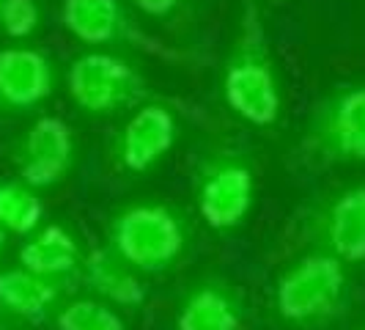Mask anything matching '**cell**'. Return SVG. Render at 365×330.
<instances>
[{
	"mask_svg": "<svg viewBox=\"0 0 365 330\" xmlns=\"http://www.w3.org/2000/svg\"><path fill=\"white\" fill-rule=\"evenodd\" d=\"M220 94L225 108L247 127L274 129L283 121V83L261 0L239 3L237 31L220 72Z\"/></svg>",
	"mask_w": 365,
	"mask_h": 330,
	"instance_id": "cell-1",
	"label": "cell"
},
{
	"mask_svg": "<svg viewBox=\"0 0 365 330\" xmlns=\"http://www.w3.org/2000/svg\"><path fill=\"white\" fill-rule=\"evenodd\" d=\"M61 22L77 41L108 53H138L182 69H201L209 61L201 50L179 47L148 34L127 0H63Z\"/></svg>",
	"mask_w": 365,
	"mask_h": 330,
	"instance_id": "cell-2",
	"label": "cell"
},
{
	"mask_svg": "<svg viewBox=\"0 0 365 330\" xmlns=\"http://www.w3.org/2000/svg\"><path fill=\"white\" fill-rule=\"evenodd\" d=\"M192 231L173 204L132 201L108 223V248L140 275L168 273L190 254Z\"/></svg>",
	"mask_w": 365,
	"mask_h": 330,
	"instance_id": "cell-3",
	"label": "cell"
},
{
	"mask_svg": "<svg viewBox=\"0 0 365 330\" xmlns=\"http://www.w3.org/2000/svg\"><path fill=\"white\" fill-rule=\"evenodd\" d=\"M294 163L305 171L365 165V83H344L313 105L297 135Z\"/></svg>",
	"mask_w": 365,
	"mask_h": 330,
	"instance_id": "cell-4",
	"label": "cell"
},
{
	"mask_svg": "<svg viewBox=\"0 0 365 330\" xmlns=\"http://www.w3.org/2000/svg\"><path fill=\"white\" fill-rule=\"evenodd\" d=\"M349 264L322 251H308L277 275L272 286L274 316L297 330H316L329 325L346 309L351 281Z\"/></svg>",
	"mask_w": 365,
	"mask_h": 330,
	"instance_id": "cell-5",
	"label": "cell"
},
{
	"mask_svg": "<svg viewBox=\"0 0 365 330\" xmlns=\"http://www.w3.org/2000/svg\"><path fill=\"white\" fill-rule=\"evenodd\" d=\"M192 193L203 223L215 234H234L247 223L258 201V174L253 160L239 149H212L198 160Z\"/></svg>",
	"mask_w": 365,
	"mask_h": 330,
	"instance_id": "cell-6",
	"label": "cell"
},
{
	"mask_svg": "<svg viewBox=\"0 0 365 330\" xmlns=\"http://www.w3.org/2000/svg\"><path fill=\"white\" fill-rule=\"evenodd\" d=\"M66 89L74 108L88 116L129 113L146 102L165 99L129 58L108 50L77 55L66 72Z\"/></svg>",
	"mask_w": 365,
	"mask_h": 330,
	"instance_id": "cell-7",
	"label": "cell"
},
{
	"mask_svg": "<svg viewBox=\"0 0 365 330\" xmlns=\"http://www.w3.org/2000/svg\"><path fill=\"white\" fill-rule=\"evenodd\" d=\"M286 242L322 251L344 264L365 261V182L349 184L308 204L289 226Z\"/></svg>",
	"mask_w": 365,
	"mask_h": 330,
	"instance_id": "cell-8",
	"label": "cell"
},
{
	"mask_svg": "<svg viewBox=\"0 0 365 330\" xmlns=\"http://www.w3.org/2000/svg\"><path fill=\"white\" fill-rule=\"evenodd\" d=\"M182 116H201V110L176 96L154 99L129 110L110 144L113 165L129 176L151 174L179 144Z\"/></svg>",
	"mask_w": 365,
	"mask_h": 330,
	"instance_id": "cell-9",
	"label": "cell"
},
{
	"mask_svg": "<svg viewBox=\"0 0 365 330\" xmlns=\"http://www.w3.org/2000/svg\"><path fill=\"white\" fill-rule=\"evenodd\" d=\"M77 141L72 127L58 116H41L22 132L14 149L19 182L34 190H50L61 184L74 168Z\"/></svg>",
	"mask_w": 365,
	"mask_h": 330,
	"instance_id": "cell-10",
	"label": "cell"
},
{
	"mask_svg": "<svg viewBox=\"0 0 365 330\" xmlns=\"http://www.w3.org/2000/svg\"><path fill=\"white\" fill-rule=\"evenodd\" d=\"M55 66L38 47H0V113L38 108L55 91Z\"/></svg>",
	"mask_w": 365,
	"mask_h": 330,
	"instance_id": "cell-11",
	"label": "cell"
},
{
	"mask_svg": "<svg viewBox=\"0 0 365 330\" xmlns=\"http://www.w3.org/2000/svg\"><path fill=\"white\" fill-rule=\"evenodd\" d=\"M80 273L93 297L115 311H140L146 306L148 286L143 275L121 261L108 245H93L83 251Z\"/></svg>",
	"mask_w": 365,
	"mask_h": 330,
	"instance_id": "cell-12",
	"label": "cell"
},
{
	"mask_svg": "<svg viewBox=\"0 0 365 330\" xmlns=\"http://www.w3.org/2000/svg\"><path fill=\"white\" fill-rule=\"evenodd\" d=\"M245 319V300L222 278H206L184 292L176 309V330H239Z\"/></svg>",
	"mask_w": 365,
	"mask_h": 330,
	"instance_id": "cell-13",
	"label": "cell"
},
{
	"mask_svg": "<svg viewBox=\"0 0 365 330\" xmlns=\"http://www.w3.org/2000/svg\"><path fill=\"white\" fill-rule=\"evenodd\" d=\"M83 248L72 231L61 223L38 226L19 248V267L53 281H63L80 270Z\"/></svg>",
	"mask_w": 365,
	"mask_h": 330,
	"instance_id": "cell-14",
	"label": "cell"
},
{
	"mask_svg": "<svg viewBox=\"0 0 365 330\" xmlns=\"http://www.w3.org/2000/svg\"><path fill=\"white\" fill-rule=\"evenodd\" d=\"M63 297V284L36 275L25 267H11L0 273V311L22 319H41L58 311Z\"/></svg>",
	"mask_w": 365,
	"mask_h": 330,
	"instance_id": "cell-15",
	"label": "cell"
},
{
	"mask_svg": "<svg viewBox=\"0 0 365 330\" xmlns=\"http://www.w3.org/2000/svg\"><path fill=\"white\" fill-rule=\"evenodd\" d=\"M44 220V204L34 187L25 182H0V229L6 234L28 237Z\"/></svg>",
	"mask_w": 365,
	"mask_h": 330,
	"instance_id": "cell-16",
	"label": "cell"
},
{
	"mask_svg": "<svg viewBox=\"0 0 365 330\" xmlns=\"http://www.w3.org/2000/svg\"><path fill=\"white\" fill-rule=\"evenodd\" d=\"M58 330H127L121 311L110 309L108 303L96 297H80L58 306L55 311Z\"/></svg>",
	"mask_w": 365,
	"mask_h": 330,
	"instance_id": "cell-17",
	"label": "cell"
},
{
	"mask_svg": "<svg viewBox=\"0 0 365 330\" xmlns=\"http://www.w3.org/2000/svg\"><path fill=\"white\" fill-rule=\"evenodd\" d=\"M41 28V6L36 0H3L0 3V31L14 41L31 39Z\"/></svg>",
	"mask_w": 365,
	"mask_h": 330,
	"instance_id": "cell-18",
	"label": "cell"
},
{
	"mask_svg": "<svg viewBox=\"0 0 365 330\" xmlns=\"http://www.w3.org/2000/svg\"><path fill=\"white\" fill-rule=\"evenodd\" d=\"M132 3L140 14H146L148 19H157V22H179L190 9V0H127Z\"/></svg>",
	"mask_w": 365,
	"mask_h": 330,
	"instance_id": "cell-19",
	"label": "cell"
},
{
	"mask_svg": "<svg viewBox=\"0 0 365 330\" xmlns=\"http://www.w3.org/2000/svg\"><path fill=\"white\" fill-rule=\"evenodd\" d=\"M3 251H6V231L0 229V256H3Z\"/></svg>",
	"mask_w": 365,
	"mask_h": 330,
	"instance_id": "cell-20",
	"label": "cell"
},
{
	"mask_svg": "<svg viewBox=\"0 0 365 330\" xmlns=\"http://www.w3.org/2000/svg\"><path fill=\"white\" fill-rule=\"evenodd\" d=\"M0 3H3V0H0Z\"/></svg>",
	"mask_w": 365,
	"mask_h": 330,
	"instance_id": "cell-21",
	"label": "cell"
},
{
	"mask_svg": "<svg viewBox=\"0 0 365 330\" xmlns=\"http://www.w3.org/2000/svg\"><path fill=\"white\" fill-rule=\"evenodd\" d=\"M363 330H365V328H363Z\"/></svg>",
	"mask_w": 365,
	"mask_h": 330,
	"instance_id": "cell-22",
	"label": "cell"
}]
</instances>
